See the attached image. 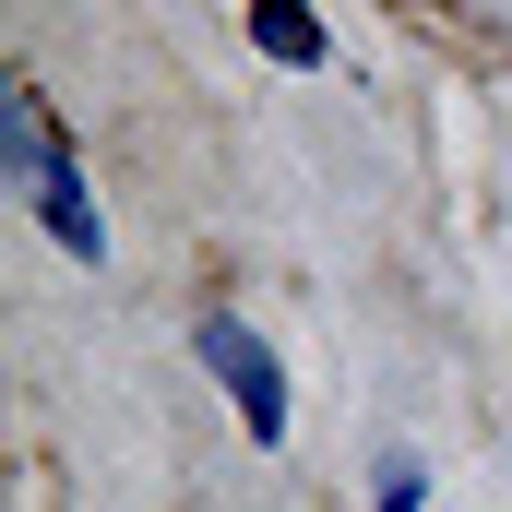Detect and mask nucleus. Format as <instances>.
I'll return each instance as SVG.
<instances>
[{
  "label": "nucleus",
  "mask_w": 512,
  "mask_h": 512,
  "mask_svg": "<svg viewBox=\"0 0 512 512\" xmlns=\"http://www.w3.org/2000/svg\"><path fill=\"white\" fill-rule=\"evenodd\" d=\"M0 143H12V167H24L36 227H48L72 262H108V227H96V203H84V167L60 155V131H48V108H36V96H12V108H0Z\"/></svg>",
  "instance_id": "f257e3e1"
},
{
  "label": "nucleus",
  "mask_w": 512,
  "mask_h": 512,
  "mask_svg": "<svg viewBox=\"0 0 512 512\" xmlns=\"http://www.w3.org/2000/svg\"><path fill=\"white\" fill-rule=\"evenodd\" d=\"M191 358H203L215 382L239 393V429H251L262 453H274V441H286V358L262 346L239 310H203V322H191Z\"/></svg>",
  "instance_id": "f03ea898"
},
{
  "label": "nucleus",
  "mask_w": 512,
  "mask_h": 512,
  "mask_svg": "<svg viewBox=\"0 0 512 512\" xmlns=\"http://www.w3.org/2000/svg\"><path fill=\"white\" fill-rule=\"evenodd\" d=\"M251 36L274 48V60H322V24H310L298 0H251Z\"/></svg>",
  "instance_id": "7ed1b4c3"
},
{
  "label": "nucleus",
  "mask_w": 512,
  "mask_h": 512,
  "mask_svg": "<svg viewBox=\"0 0 512 512\" xmlns=\"http://www.w3.org/2000/svg\"><path fill=\"white\" fill-rule=\"evenodd\" d=\"M417 501H429V477H417V465L393 453V465H382V512H417Z\"/></svg>",
  "instance_id": "20e7f679"
}]
</instances>
